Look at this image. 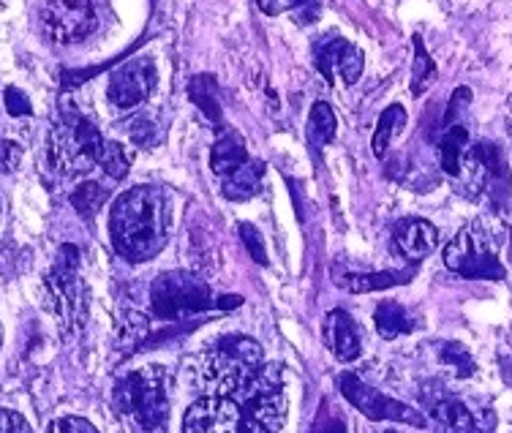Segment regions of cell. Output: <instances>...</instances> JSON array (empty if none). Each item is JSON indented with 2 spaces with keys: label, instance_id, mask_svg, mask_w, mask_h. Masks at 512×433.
I'll return each instance as SVG.
<instances>
[{
  "label": "cell",
  "instance_id": "40",
  "mask_svg": "<svg viewBox=\"0 0 512 433\" xmlns=\"http://www.w3.org/2000/svg\"><path fill=\"white\" fill-rule=\"evenodd\" d=\"M0 344H3V327H0Z\"/></svg>",
  "mask_w": 512,
  "mask_h": 433
},
{
  "label": "cell",
  "instance_id": "4",
  "mask_svg": "<svg viewBox=\"0 0 512 433\" xmlns=\"http://www.w3.org/2000/svg\"><path fill=\"white\" fill-rule=\"evenodd\" d=\"M104 142L101 131L79 112H63L52 126L50 161L60 175H79L96 164V153Z\"/></svg>",
  "mask_w": 512,
  "mask_h": 433
},
{
  "label": "cell",
  "instance_id": "1",
  "mask_svg": "<svg viewBox=\"0 0 512 433\" xmlns=\"http://www.w3.org/2000/svg\"><path fill=\"white\" fill-rule=\"evenodd\" d=\"M169 197L156 186H134L120 194L109 213L112 246L128 262H148L169 240Z\"/></svg>",
  "mask_w": 512,
  "mask_h": 433
},
{
  "label": "cell",
  "instance_id": "17",
  "mask_svg": "<svg viewBox=\"0 0 512 433\" xmlns=\"http://www.w3.org/2000/svg\"><path fill=\"white\" fill-rule=\"evenodd\" d=\"M469 148H472V139H469V131L463 123L444 128L442 139H439V153H442V169L450 178L463 175V161H466Z\"/></svg>",
  "mask_w": 512,
  "mask_h": 433
},
{
  "label": "cell",
  "instance_id": "9",
  "mask_svg": "<svg viewBox=\"0 0 512 433\" xmlns=\"http://www.w3.org/2000/svg\"><path fill=\"white\" fill-rule=\"evenodd\" d=\"M246 414H251L256 423L273 433L286 423V390L284 374L273 363H265L256 376L248 382L243 393L235 401Z\"/></svg>",
  "mask_w": 512,
  "mask_h": 433
},
{
  "label": "cell",
  "instance_id": "11",
  "mask_svg": "<svg viewBox=\"0 0 512 433\" xmlns=\"http://www.w3.org/2000/svg\"><path fill=\"white\" fill-rule=\"evenodd\" d=\"M338 387H341V393L349 404L355 406L357 412H363L368 420H393V423H409L414 428H425L428 420H425L423 414L412 409L409 404H401V401H395L390 395L379 393L374 390L371 384L360 382L355 374H341L338 376Z\"/></svg>",
  "mask_w": 512,
  "mask_h": 433
},
{
  "label": "cell",
  "instance_id": "19",
  "mask_svg": "<svg viewBox=\"0 0 512 433\" xmlns=\"http://www.w3.org/2000/svg\"><path fill=\"white\" fill-rule=\"evenodd\" d=\"M246 161V145H243L235 134H227V137L218 139L216 145H213V153H210V169H213L221 180L229 178L232 172H237Z\"/></svg>",
  "mask_w": 512,
  "mask_h": 433
},
{
  "label": "cell",
  "instance_id": "32",
  "mask_svg": "<svg viewBox=\"0 0 512 433\" xmlns=\"http://www.w3.org/2000/svg\"><path fill=\"white\" fill-rule=\"evenodd\" d=\"M22 161V148L11 139H0V175H9L14 169L20 167Z\"/></svg>",
  "mask_w": 512,
  "mask_h": 433
},
{
  "label": "cell",
  "instance_id": "12",
  "mask_svg": "<svg viewBox=\"0 0 512 433\" xmlns=\"http://www.w3.org/2000/svg\"><path fill=\"white\" fill-rule=\"evenodd\" d=\"M158 71L153 60L137 58L112 71L107 85V99L115 109H134L156 90Z\"/></svg>",
  "mask_w": 512,
  "mask_h": 433
},
{
  "label": "cell",
  "instance_id": "21",
  "mask_svg": "<svg viewBox=\"0 0 512 433\" xmlns=\"http://www.w3.org/2000/svg\"><path fill=\"white\" fill-rule=\"evenodd\" d=\"M374 322L379 335L387 338V341L401 338V335H409L414 330V319L409 316V311H406L404 306L393 303V300H387V303H382V306L376 308Z\"/></svg>",
  "mask_w": 512,
  "mask_h": 433
},
{
  "label": "cell",
  "instance_id": "10",
  "mask_svg": "<svg viewBox=\"0 0 512 433\" xmlns=\"http://www.w3.org/2000/svg\"><path fill=\"white\" fill-rule=\"evenodd\" d=\"M183 433H270L229 398H199L188 406Z\"/></svg>",
  "mask_w": 512,
  "mask_h": 433
},
{
  "label": "cell",
  "instance_id": "36",
  "mask_svg": "<svg viewBox=\"0 0 512 433\" xmlns=\"http://www.w3.org/2000/svg\"><path fill=\"white\" fill-rule=\"evenodd\" d=\"M314 433H346V425H344V420L338 417V414L319 412V420H316Z\"/></svg>",
  "mask_w": 512,
  "mask_h": 433
},
{
  "label": "cell",
  "instance_id": "5",
  "mask_svg": "<svg viewBox=\"0 0 512 433\" xmlns=\"http://www.w3.org/2000/svg\"><path fill=\"white\" fill-rule=\"evenodd\" d=\"M44 292H47V306L66 333L85 325V289L79 284L77 246L66 243L58 248L55 265L44 278Z\"/></svg>",
  "mask_w": 512,
  "mask_h": 433
},
{
  "label": "cell",
  "instance_id": "26",
  "mask_svg": "<svg viewBox=\"0 0 512 433\" xmlns=\"http://www.w3.org/2000/svg\"><path fill=\"white\" fill-rule=\"evenodd\" d=\"M335 128H338V120H335L333 107L325 101H316L308 118V137L314 139V145H327L333 142Z\"/></svg>",
  "mask_w": 512,
  "mask_h": 433
},
{
  "label": "cell",
  "instance_id": "34",
  "mask_svg": "<svg viewBox=\"0 0 512 433\" xmlns=\"http://www.w3.org/2000/svg\"><path fill=\"white\" fill-rule=\"evenodd\" d=\"M47 433H99L88 420H82V417H60L55 423L50 425V431Z\"/></svg>",
  "mask_w": 512,
  "mask_h": 433
},
{
  "label": "cell",
  "instance_id": "15",
  "mask_svg": "<svg viewBox=\"0 0 512 433\" xmlns=\"http://www.w3.org/2000/svg\"><path fill=\"white\" fill-rule=\"evenodd\" d=\"M423 401L428 406L431 417L447 433H477V417L458 398L444 393L442 387H431V393L423 390Z\"/></svg>",
  "mask_w": 512,
  "mask_h": 433
},
{
  "label": "cell",
  "instance_id": "27",
  "mask_svg": "<svg viewBox=\"0 0 512 433\" xmlns=\"http://www.w3.org/2000/svg\"><path fill=\"white\" fill-rule=\"evenodd\" d=\"M107 197V188L88 180V183H82V186H77L71 191V205H74V210H77L82 218H93L101 207H104Z\"/></svg>",
  "mask_w": 512,
  "mask_h": 433
},
{
  "label": "cell",
  "instance_id": "13",
  "mask_svg": "<svg viewBox=\"0 0 512 433\" xmlns=\"http://www.w3.org/2000/svg\"><path fill=\"white\" fill-rule=\"evenodd\" d=\"M365 58L346 39H327L316 47V69L330 85H355L363 77Z\"/></svg>",
  "mask_w": 512,
  "mask_h": 433
},
{
  "label": "cell",
  "instance_id": "31",
  "mask_svg": "<svg viewBox=\"0 0 512 433\" xmlns=\"http://www.w3.org/2000/svg\"><path fill=\"white\" fill-rule=\"evenodd\" d=\"M240 240H243V246H246V251L251 254V259H254V262H259V265H267L265 240H262V235H259V232L251 227V224H240Z\"/></svg>",
  "mask_w": 512,
  "mask_h": 433
},
{
  "label": "cell",
  "instance_id": "38",
  "mask_svg": "<svg viewBox=\"0 0 512 433\" xmlns=\"http://www.w3.org/2000/svg\"><path fill=\"white\" fill-rule=\"evenodd\" d=\"M243 303V297H235V295H227V297H218L216 300V308H221V311H229V308H237Z\"/></svg>",
  "mask_w": 512,
  "mask_h": 433
},
{
  "label": "cell",
  "instance_id": "37",
  "mask_svg": "<svg viewBox=\"0 0 512 433\" xmlns=\"http://www.w3.org/2000/svg\"><path fill=\"white\" fill-rule=\"evenodd\" d=\"M477 433H496V420L491 412H485L483 420H477Z\"/></svg>",
  "mask_w": 512,
  "mask_h": 433
},
{
  "label": "cell",
  "instance_id": "7",
  "mask_svg": "<svg viewBox=\"0 0 512 433\" xmlns=\"http://www.w3.org/2000/svg\"><path fill=\"white\" fill-rule=\"evenodd\" d=\"M444 265L453 273L474 281H502L504 265L496 259L491 240L480 221L463 227L444 248Z\"/></svg>",
  "mask_w": 512,
  "mask_h": 433
},
{
  "label": "cell",
  "instance_id": "2",
  "mask_svg": "<svg viewBox=\"0 0 512 433\" xmlns=\"http://www.w3.org/2000/svg\"><path fill=\"white\" fill-rule=\"evenodd\" d=\"M265 365V352L248 335H224L188 363V384L205 398L237 401L256 371Z\"/></svg>",
  "mask_w": 512,
  "mask_h": 433
},
{
  "label": "cell",
  "instance_id": "14",
  "mask_svg": "<svg viewBox=\"0 0 512 433\" xmlns=\"http://www.w3.org/2000/svg\"><path fill=\"white\" fill-rule=\"evenodd\" d=\"M322 338H325L327 349L333 352L335 360H341V363H352L363 352V341H360V333H357L355 319L341 308H335L325 316Z\"/></svg>",
  "mask_w": 512,
  "mask_h": 433
},
{
  "label": "cell",
  "instance_id": "3",
  "mask_svg": "<svg viewBox=\"0 0 512 433\" xmlns=\"http://www.w3.org/2000/svg\"><path fill=\"white\" fill-rule=\"evenodd\" d=\"M115 406L128 414L142 431H156L167 423L169 374L161 365L137 368L115 384Z\"/></svg>",
  "mask_w": 512,
  "mask_h": 433
},
{
  "label": "cell",
  "instance_id": "35",
  "mask_svg": "<svg viewBox=\"0 0 512 433\" xmlns=\"http://www.w3.org/2000/svg\"><path fill=\"white\" fill-rule=\"evenodd\" d=\"M0 433H33L28 420L11 409H0Z\"/></svg>",
  "mask_w": 512,
  "mask_h": 433
},
{
  "label": "cell",
  "instance_id": "25",
  "mask_svg": "<svg viewBox=\"0 0 512 433\" xmlns=\"http://www.w3.org/2000/svg\"><path fill=\"white\" fill-rule=\"evenodd\" d=\"M96 164H99L112 180H123L128 175V167H131V158H128L126 148H123L120 142L104 139L99 145V153H96Z\"/></svg>",
  "mask_w": 512,
  "mask_h": 433
},
{
  "label": "cell",
  "instance_id": "30",
  "mask_svg": "<svg viewBox=\"0 0 512 433\" xmlns=\"http://www.w3.org/2000/svg\"><path fill=\"white\" fill-rule=\"evenodd\" d=\"M472 104V93L469 88H458L450 99V107H447V115H444V128L461 126V118L466 115V109Z\"/></svg>",
  "mask_w": 512,
  "mask_h": 433
},
{
  "label": "cell",
  "instance_id": "6",
  "mask_svg": "<svg viewBox=\"0 0 512 433\" xmlns=\"http://www.w3.org/2000/svg\"><path fill=\"white\" fill-rule=\"evenodd\" d=\"M210 308H216V297L210 292V286L186 270L161 273L150 286V311L158 319L175 322V319L202 314Z\"/></svg>",
  "mask_w": 512,
  "mask_h": 433
},
{
  "label": "cell",
  "instance_id": "28",
  "mask_svg": "<svg viewBox=\"0 0 512 433\" xmlns=\"http://www.w3.org/2000/svg\"><path fill=\"white\" fill-rule=\"evenodd\" d=\"M439 360H442L447 368H453V374L461 376V379L474 374L472 355H469V349L463 344H458V341H447V344L439 346Z\"/></svg>",
  "mask_w": 512,
  "mask_h": 433
},
{
  "label": "cell",
  "instance_id": "8",
  "mask_svg": "<svg viewBox=\"0 0 512 433\" xmlns=\"http://www.w3.org/2000/svg\"><path fill=\"white\" fill-rule=\"evenodd\" d=\"M39 25L52 44L71 47L96 33L99 11L93 0H47L39 11Z\"/></svg>",
  "mask_w": 512,
  "mask_h": 433
},
{
  "label": "cell",
  "instance_id": "16",
  "mask_svg": "<svg viewBox=\"0 0 512 433\" xmlns=\"http://www.w3.org/2000/svg\"><path fill=\"white\" fill-rule=\"evenodd\" d=\"M395 248L404 254V259L409 262H420L425 256L431 254L439 243V232L431 221H425V218H406L401 221L393 232Z\"/></svg>",
  "mask_w": 512,
  "mask_h": 433
},
{
  "label": "cell",
  "instance_id": "39",
  "mask_svg": "<svg viewBox=\"0 0 512 433\" xmlns=\"http://www.w3.org/2000/svg\"><path fill=\"white\" fill-rule=\"evenodd\" d=\"M308 0H284V6H303Z\"/></svg>",
  "mask_w": 512,
  "mask_h": 433
},
{
  "label": "cell",
  "instance_id": "22",
  "mask_svg": "<svg viewBox=\"0 0 512 433\" xmlns=\"http://www.w3.org/2000/svg\"><path fill=\"white\" fill-rule=\"evenodd\" d=\"M406 126V109L401 104H393V107H387L379 115V123H376L374 131V142H371V148H374L376 158L387 156V148H390V142L395 139V134H401Z\"/></svg>",
  "mask_w": 512,
  "mask_h": 433
},
{
  "label": "cell",
  "instance_id": "24",
  "mask_svg": "<svg viewBox=\"0 0 512 433\" xmlns=\"http://www.w3.org/2000/svg\"><path fill=\"white\" fill-rule=\"evenodd\" d=\"M414 44V63H412V93L414 96H423L425 90L431 88L436 82V63L434 58L428 55V50H425V44L420 36H414L412 39Z\"/></svg>",
  "mask_w": 512,
  "mask_h": 433
},
{
  "label": "cell",
  "instance_id": "23",
  "mask_svg": "<svg viewBox=\"0 0 512 433\" xmlns=\"http://www.w3.org/2000/svg\"><path fill=\"white\" fill-rule=\"evenodd\" d=\"M409 278H412V273H398V270H390V273H355V276L344 278V286L355 295H363V292H379V289L406 284Z\"/></svg>",
  "mask_w": 512,
  "mask_h": 433
},
{
  "label": "cell",
  "instance_id": "41",
  "mask_svg": "<svg viewBox=\"0 0 512 433\" xmlns=\"http://www.w3.org/2000/svg\"><path fill=\"white\" fill-rule=\"evenodd\" d=\"M387 433H398V431H387Z\"/></svg>",
  "mask_w": 512,
  "mask_h": 433
},
{
  "label": "cell",
  "instance_id": "29",
  "mask_svg": "<svg viewBox=\"0 0 512 433\" xmlns=\"http://www.w3.org/2000/svg\"><path fill=\"white\" fill-rule=\"evenodd\" d=\"M128 137H131V142L139 145V148H150V145H156L158 142V128L148 115H139V118H134L128 123Z\"/></svg>",
  "mask_w": 512,
  "mask_h": 433
},
{
  "label": "cell",
  "instance_id": "18",
  "mask_svg": "<svg viewBox=\"0 0 512 433\" xmlns=\"http://www.w3.org/2000/svg\"><path fill=\"white\" fill-rule=\"evenodd\" d=\"M262 178H265V164L262 161H246L237 172L221 180V191L232 202H246V199L256 197V191L262 186Z\"/></svg>",
  "mask_w": 512,
  "mask_h": 433
},
{
  "label": "cell",
  "instance_id": "20",
  "mask_svg": "<svg viewBox=\"0 0 512 433\" xmlns=\"http://www.w3.org/2000/svg\"><path fill=\"white\" fill-rule=\"evenodd\" d=\"M188 99L194 101V107H199V112L205 115L210 123H221V101H218V88L216 79L210 74H197V77L188 82Z\"/></svg>",
  "mask_w": 512,
  "mask_h": 433
},
{
  "label": "cell",
  "instance_id": "33",
  "mask_svg": "<svg viewBox=\"0 0 512 433\" xmlns=\"http://www.w3.org/2000/svg\"><path fill=\"white\" fill-rule=\"evenodd\" d=\"M3 99H6V109H9V115H14V118H28V115H33V107H30L28 96H25L22 90L6 88Z\"/></svg>",
  "mask_w": 512,
  "mask_h": 433
}]
</instances>
